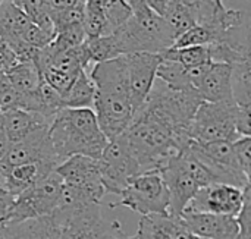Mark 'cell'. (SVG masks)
<instances>
[{
	"label": "cell",
	"mask_w": 251,
	"mask_h": 239,
	"mask_svg": "<svg viewBox=\"0 0 251 239\" xmlns=\"http://www.w3.org/2000/svg\"><path fill=\"white\" fill-rule=\"evenodd\" d=\"M49 138L59 165L72 156L99 160L109 143L93 109L65 107L57 112L49 125Z\"/></svg>",
	"instance_id": "1"
},
{
	"label": "cell",
	"mask_w": 251,
	"mask_h": 239,
	"mask_svg": "<svg viewBox=\"0 0 251 239\" xmlns=\"http://www.w3.org/2000/svg\"><path fill=\"white\" fill-rule=\"evenodd\" d=\"M169 194L168 215L181 217L196 192L216 184L210 170L197 160L188 148L172 156L159 169Z\"/></svg>",
	"instance_id": "2"
},
{
	"label": "cell",
	"mask_w": 251,
	"mask_h": 239,
	"mask_svg": "<svg viewBox=\"0 0 251 239\" xmlns=\"http://www.w3.org/2000/svg\"><path fill=\"white\" fill-rule=\"evenodd\" d=\"M116 41L121 56L131 53L160 54L172 47L175 38L163 19L151 9L144 13L132 15L125 24L110 32Z\"/></svg>",
	"instance_id": "3"
},
{
	"label": "cell",
	"mask_w": 251,
	"mask_h": 239,
	"mask_svg": "<svg viewBox=\"0 0 251 239\" xmlns=\"http://www.w3.org/2000/svg\"><path fill=\"white\" fill-rule=\"evenodd\" d=\"M119 195L112 207H126L141 216L168 215L169 194L159 169L135 175Z\"/></svg>",
	"instance_id": "4"
},
{
	"label": "cell",
	"mask_w": 251,
	"mask_h": 239,
	"mask_svg": "<svg viewBox=\"0 0 251 239\" xmlns=\"http://www.w3.org/2000/svg\"><path fill=\"white\" fill-rule=\"evenodd\" d=\"M235 103L201 101L190 125L191 141L212 143L235 141L240 138L235 126Z\"/></svg>",
	"instance_id": "5"
},
{
	"label": "cell",
	"mask_w": 251,
	"mask_h": 239,
	"mask_svg": "<svg viewBox=\"0 0 251 239\" xmlns=\"http://www.w3.org/2000/svg\"><path fill=\"white\" fill-rule=\"evenodd\" d=\"M62 185L63 182L59 175L51 172L47 178L18 194L13 198L7 223H19L50 216L57 206Z\"/></svg>",
	"instance_id": "6"
},
{
	"label": "cell",
	"mask_w": 251,
	"mask_h": 239,
	"mask_svg": "<svg viewBox=\"0 0 251 239\" xmlns=\"http://www.w3.org/2000/svg\"><path fill=\"white\" fill-rule=\"evenodd\" d=\"M97 165L104 191L115 195H119L128 182L135 175L141 173V169L131 154L122 134L113 140H109L97 160Z\"/></svg>",
	"instance_id": "7"
},
{
	"label": "cell",
	"mask_w": 251,
	"mask_h": 239,
	"mask_svg": "<svg viewBox=\"0 0 251 239\" xmlns=\"http://www.w3.org/2000/svg\"><path fill=\"white\" fill-rule=\"evenodd\" d=\"M232 143L234 141H191L188 150L210 170L216 184H226L244 190L247 185H250V179L246 178V175L240 170L237 165Z\"/></svg>",
	"instance_id": "8"
},
{
	"label": "cell",
	"mask_w": 251,
	"mask_h": 239,
	"mask_svg": "<svg viewBox=\"0 0 251 239\" xmlns=\"http://www.w3.org/2000/svg\"><path fill=\"white\" fill-rule=\"evenodd\" d=\"M93 112L107 140H113L124 134L134 118L129 96L118 91L96 90Z\"/></svg>",
	"instance_id": "9"
},
{
	"label": "cell",
	"mask_w": 251,
	"mask_h": 239,
	"mask_svg": "<svg viewBox=\"0 0 251 239\" xmlns=\"http://www.w3.org/2000/svg\"><path fill=\"white\" fill-rule=\"evenodd\" d=\"M243 201L244 190L226 184H210L196 192V195L188 203L185 212L235 217L243 207Z\"/></svg>",
	"instance_id": "10"
},
{
	"label": "cell",
	"mask_w": 251,
	"mask_h": 239,
	"mask_svg": "<svg viewBox=\"0 0 251 239\" xmlns=\"http://www.w3.org/2000/svg\"><path fill=\"white\" fill-rule=\"evenodd\" d=\"M122 56L126 65L129 100L135 115V112L144 104L156 81V71L162 57L154 53H131Z\"/></svg>",
	"instance_id": "11"
},
{
	"label": "cell",
	"mask_w": 251,
	"mask_h": 239,
	"mask_svg": "<svg viewBox=\"0 0 251 239\" xmlns=\"http://www.w3.org/2000/svg\"><path fill=\"white\" fill-rule=\"evenodd\" d=\"M54 172L65 185L90 194L99 203H101L103 197L106 195L96 159L87 156H72L57 165Z\"/></svg>",
	"instance_id": "12"
},
{
	"label": "cell",
	"mask_w": 251,
	"mask_h": 239,
	"mask_svg": "<svg viewBox=\"0 0 251 239\" xmlns=\"http://www.w3.org/2000/svg\"><path fill=\"white\" fill-rule=\"evenodd\" d=\"M38 160H51L59 165L49 138V126H43L24 140L12 143L0 159V169Z\"/></svg>",
	"instance_id": "13"
},
{
	"label": "cell",
	"mask_w": 251,
	"mask_h": 239,
	"mask_svg": "<svg viewBox=\"0 0 251 239\" xmlns=\"http://www.w3.org/2000/svg\"><path fill=\"white\" fill-rule=\"evenodd\" d=\"M181 217L188 231L197 238L237 239L238 237V223L234 216L185 212Z\"/></svg>",
	"instance_id": "14"
},
{
	"label": "cell",
	"mask_w": 251,
	"mask_h": 239,
	"mask_svg": "<svg viewBox=\"0 0 251 239\" xmlns=\"http://www.w3.org/2000/svg\"><path fill=\"white\" fill-rule=\"evenodd\" d=\"M56 167H57L56 162L38 160V162H29V163H22V165L0 169V176L9 194L16 197L22 191L28 190L29 187L40 182L41 179L47 178L51 172H54Z\"/></svg>",
	"instance_id": "15"
},
{
	"label": "cell",
	"mask_w": 251,
	"mask_h": 239,
	"mask_svg": "<svg viewBox=\"0 0 251 239\" xmlns=\"http://www.w3.org/2000/svg\"><path fill=\"white\" fill-rule=\"evenodd\" d=\"M201 101L235 103L231 87V65L210 62L204 75L196 85Z\"/></svg>",
	"instance_id": "16"
},
{
	"label": "cell",
	"mask_w": 251,
	"mask_h": 239,
	"mask_svg": "<svg viewBox=\"0 0 251 239\" xmlns=\"http://www.w3.org/2000/svg\"><path fill=\"white\" fill-rule=\"evenodd\" d=\"M137 239H193L194 235L185 226L182 217L171 215L141 216Z\"/></svg>",
	"instance_id": "17"
},
{
	"label": "cell",
	"mask_w": 251,
	"mask_h": 239,
	"mask_svg": "<svg viewBox=\"0 0 251 239\" xmlns=\"http://www.w3.org/2000/svg\"><path fill=\"white\" fill-rule=\"evenodd\" d=\"M1 125L9 143H18L32 134L34 131L49 126L51 122L35 112H28L24 109L6 110L0 115Z\"/></svg>",
	"instance_id": "18"
},
{
	"label": "cell",
	"mask_w": 251,
	"mask_h": 239,
	"mask_svg": "<svg viewBox=\"0 0 251 239\" xmlns=\"http://www.w3.org/2000/svg\"><path fill=\"white\" fill-rule=\"evenodd\" d=\"M4 76L19 94L34 93L43 82L41 73L34 62H16Z\"/></svg>",
	"instance_id": "19"
},
{
	"label": "cell",
	"mask_w": 251,
	"mask_h": 239,
	"mask_svg": "<svg viewBox=\"0 0 251 239\" xmlns=\"http://www.w3.org/2000/svg\"><path fill=\"white\" fill-rule=\"evenodd\" d=\"M96 87L91 81L88 72L81 71L69 90L63 96L65 107L71 109H93Z\"/></svg>",
	"instance_id": "20"
},
{
	"label": "cell",
	"mask_w": 251,
	"mask_h": 239,
	"mask_svg": "<svg viewBox=\"0 0 251 239\" xmlns=\"http://www.w3.org/2000/svg\"><path fill=\"white\" fill-rule=\"evenodd\" d=\"M165 60H172L179 63L185 69H193L206 63H210L207 46H191V47H169L160 53Z\"/></svg>",
	"instance_id": "21"
},
{
	"label": "cell",
	"mask_w": 251,
	"mask_h": 239,
	"mask_svg": "<svg viewBox=\"0 0 251 239\" xmlns=\"http://www.w3.org/2000/svg\"><path fill=\"white\" fill-rule=\"evenodd\" d=\"M232 97L238 106H251V65L250 59L231 65Z\"/></svg>",
	"instance_id": "22"
},
{
	"label": "cell",
	"mask_w": 251,
	"mask_h": 239,
	"mask_svg": "<svg viewBox=\"0 0 251 239\" xmlns=\"http://www.w3.org/2000/svg\"><path fill=\"white\" fill-rule=\"evenodd\" d=\"M156 79L162 81L165 85H168L172 90H179V91L196 90L190 81L188 71L182 68L179 63L172 60H165V59L160 60L156 71Z\"/></svg>",
	"instance_id": "23"
},
{
	"label": "cell",
	"mask_w": 251,
	"mask_h": 239,
	"mask_svg": "<svg viewBox=\"0 0 251 239\" xmlns=\"http://www.w3.org/2000/svg\"><path fill=\"white\" fill-rule=\"evenodd\" d=\"M162 16L166 21V24L169 25L175 40L181 34H184L185 31H188L190 28H193L196 25L188 7L184 6L181 0H169Z\"/></svg>",
	"instance_id": "24"
},
{
	"label": "cell",
	"mask_w": 251,
	"mask_h": 239,
	"mask_svg": "<svg viewBox=\"0 0 251 239\" xmlns=\"http://www.w3.org/2000/svg\"><path fill=\"white\" fill-rule=\"evenodd\" d=\"M84 46L88 51L91 65L106 62V60H110V59L121 56L119 48L116 46V41H115L112 34L87 38L84 41Z\"/></svg>",
	"instance_id": "25"
},
{
	"label": "cell",
	"mask_w": 251,
	"mask_h": 239,
	"mask_svg": "<svg viewBox=\"0 0 251 239\" xmlns=\"http://www.w3.org/2000/svg\"><path fill=\"white\" fill-rule=\"evenodd\" d=\"M35 25L54 35V26L49 15L47 0H12Z\"/></svg>",
	"instance_id": "26"
},
{
	"label": "cell",
	"mask_w": 251,
	"mask_h": 239,
	"mask_svg": "<svg viewBox=\"0 0 251 239\" xmlns=\"http://www.w3.org/2000/svg\"><path fill=\"white\" fill-rule=\"evenodd\" d=\"M71 239H126V235L122 232V226L116 220L106 222L101 217L96 223L75 234Z\"/></svg>",
	"instance_id": "27"
},
{
	"label": "cell",
	"mask_w": 251,
	"mask_h": 239,
	"mask_svg": "<svg viewBox=\"0 0 251 239\" xmlns=\"http://www.w3.org/2000/svg\"><path fill=\"white\" fill-rule=\"evenodd\" d=\"M103 10L110 32H113L132 16V10L126 0H103Z\"/></svg>",
	"instance_id": "28"
},
{
	"label": "cell",
	"mask_w": 251,
	"mask_h": 239,
	"mask_svg": "<svg viewBox=\"0 0 251 239\" xmlns=\"http://www.w3.org/2000/svg\"><path fill=\"white\" fill-rule=\"evenodd\" d=\"M50 19L54 26V35L59 31H63L66 28L82 25L84 22V6L62 9V10H49Z\"/></svg>",
	"instance_id": "29"
},
{
	"label": "cell",
	"mask_w": 251,
	"mask_h": 239,
	"mask_svg": "<svg viewBox=\"0 0 251 239\" xmlns=\"http://www.w3.org/2000/svg\"><path fill=\"white\" fill-rule=\"evenodd\" d=\"M215 43L212 31L203 25H194L184 34H181L172 44V47H191V46H209Z\"/></svg>",
	"instance_id": "30"
},
{
	"label": "cell",
	"mask_w": 251,
	"mask_h": 239,
	"mask_svg": "<svg viewBox=\"0 0 251 239\" xmlns=\"http://www.w3.org/2000/svg\"><path fill=\"white\" fill-rule=\"evenodd\" d=\"M85 40H87V34L84 31V26L75 25V26L66 28L63 31H59L50 44L56 50H68V48H72V47L82 44Z\"/></svg>",
	"instance_id": "31"
},
{
	"label": "cell",
	"mask_w": 251,
	"mask_h": 239,
	"mask_svg": "<svg viewBox=\"0 0 251 239\" xmlns=\"http://www.w3.org/2000/svg\"><path fill=\"white\" fill-rule=\"evenodd\" d=\"M234 156L240 170L251 181V137H240L232 143Z\"/></svg>",
	"instance_id": "32"
},
{
	"label": "cell",
	"mask_w": 251,
	"mask_h": 239,
	"mask_svg": "<svg viewBox=\"0 0 251 239\" xmlns=\"http://www.w3.org/2000/svg\"><path fill=\"white\" fill-rule=\"evenodd\" d=\"M238 223V237L237 239H251V187L244 188V201L240 213L235 216Z\"/></svg>",
	"instance_id": "33"
},
{
	"label": "cell",
	"mask_w": 251,
	"mask_h": 239,
	"mask_svg": "<svg viewBox=\"0 0 251 239\" xmlns=\"http://www.w3.org/2000/svg\"><path fill=\"white\" fill-rule=\"evenodd\" d=\"M235 126L240 137H251V106H238L235 110Z\"/></svg>",
	"instance_id": "34"
},
{
	"label": "cell",
	"mask_w": 251,
	"mask_h": 239,
	"mask_svg": "<svg viewBox=\"0 0 251 239\" xmlns=\"http://www.w3.org/2000/svg\"><path fill=\"white\" fill-rule=\"evenodd\" d=\"M13 198L15 197L9 194V191L6 190V187L3 184V179L0 176V228L4 223H7V216H9Z\"/></svg>",
	"instance_id": "35"
},
{
	"label": "cell",
	"mask_w": 251,
	"mask_h": 239,
	"mask_svg": "<svg viewBox=\"0 0 251 239\" xmlns=\"http://www.w3.org/2000/svg\"><path fill=\"white\" fill-rule=\"evenodd\" d=\"M16 56L13 51L7 47V44L0 47V73H6L15 63H16Z\"/></svg>",
	"instance_id": "36"
},
{
	"label": "cell",
	"mask_w": 251,
	"mask_h": 239,
	"mask_svg": "<svg viewBox=\"0 0 251 239\" xmlns=\"http://www.w3.org/2000/svg\"><path fill=\"white\" fill-rule=\"evenodd\" d=\"M85 0H47L50 10H62L76 6H84Z\"/></svg>",
	"instance_id": "37"
},
{
	"label": "cell",
	"mask_w": 251,
	"mask_h": 239,
	"mask_svg": "<svg viewBox=\"0 0 251 239\" xmlns=\"http://www.w3.org/2000/svg\"><path fill=\"white\" fill-rule=\"evenodd\" d=\"M146 3H147V6L153 12H156L157 15L162 16L165 9H166V6H168V3H169V0H146Z\"/></svg>",
	"instance_id": "38"
},
{
	"label": "cell",
	"mask_w": 251,
	"mask_h": 239,
	"mask_svg": "<svg viewBox=\"0 0 251 239\" xmlns=\"http://www.w3.org/2000/svg\"><path fill=\"white\" fill-rule=\"evenodd\" d=\"M0 115H1V113H0ZM9 145H10V143H9V140H7V137H6V134H4L3 125H1V118H0V159L4 156V153L7 151Z\"/></svg>",
	"instance_id": "39"
},
{
	"label": "cell",
	"mask_w": 251,
	"mask_h": 239,
	"mask_svg": "<svg viewBox=\"0 0 251 239\" xmlns=\"http://www.w3.org/2000/svg\"><path fill=\"white\" fill-rule=\"evenodd\" d=\"M210 1H213V3H216V4H219V6H224V1H222V0H210Z\"/></svg>",
	"instance_id": "40"
},
{
	"label": "cell",
	"mask_w": 251,
	"mask_h": 239,
	"mask_svg": "<svg viewBox=\"0 0 251 239\" xmlns=\"http://www.w3.org/2000/svg\"><path fill=\"white\" fill-rule=\"evenodd\" d=\"M126 239H137L135 237H126Z\"/></svg>",
	"instance_id": "41"
},
{
	"label": "cell",
	"mask_w": 251,
	"mask_h": 239,
	"mask_svg": "<svg viewBox=\"0 0 251 239\" xmlns=\"http://www.w3.org/2000/svg\"><path fill=\"white\" fill-rule=\"evenodd\" d=\"M193 239H203V238H197V237H194V238Z\"/></svg>",
	"instance_id": "42"
},
{
	"label": "cell",
	"mask_w": 251,
	"mask_h": 239,
	"mask_svg": "<svg viewBox=\"0 0 251 239\" xmlns=\"http://www.w3.org/2000/svg\"><path fill=\"white\" fill-rule=\"evenodd\" d=\"M0 1H1V0H0Z\"/></svg>",
	"instance_id": "43"
}]
</instances>
